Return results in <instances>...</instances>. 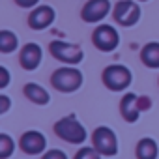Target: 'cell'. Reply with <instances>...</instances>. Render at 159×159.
I'll return each instance as SVG.
<instances>
[{"mask_svg":"<svg viewBox=\"0 0 159 159\" xmlns=\"http://www.w3.org/2000/svg\"><path fill=\"white\" fill-rule=\"evenodd\" d=\"M13 148H15V144L10 135H6V133L0 135V159H8L11 155Z\"/></svg>","mask_w":159,"mask_h":159,"instance_id":"17","label":"cell"},{"mask_svg":"<svg viewBox=\"0 0 159 159\" xmlns=\"http://www.w3.org/2000/svg\"><path fill=\"white\" fill-rule=\"evenodd\" d=\"M52 86L60 92H75L83 84V73L75 67H60L52 73Z\"/></svg>","mask_w":159,"mask_h":159,"instance_id":"2","label":"cell"},{"mask_svg":"<svg viewBox=\"0 0 159 159\" xmlns=\"http://www.w3.org/2000/svg\"><path fill=\"white\" fill-rule=\"evenodd\" d=\"M131 71L125 66H109L103 71V83L114 92L125 90L131 84Z\"/></svg>","mask_w":159,"mask_h":159,"instance_id":"3","label":"cell"},{"mask_svg":"<svg viewBox=\"0 0 159 159\" xmlns=\"http://www.w3.org/2000/svg\"><path fill=\"white\" fill-rule=\"evenodd\" d=\"M140 58L148 67H159V43L153 41V43L144 45V49L140 52Z\"/></svg>","mask_w":159,"mask_h":159,"instance_id":"14","label":"cell"},{"mask_svg":"<svg viewBox=\"0 0 159 159\" xmlns=\"http://www.w3.org/2000/svg\"><path fill=\"white\" fill-rule=\"evenodd\" d=\"M111 11L109 0H88L83 8V19L86 23H99Z\"/></svg>","mask_w":159,"mask_h":159,"instance_id":"8","label":"cell"},{"mask_svg":"<svg viewBox=\"0 0 159 159\" xmlns=\"http://www.w3.org/2000/svg\"><path fill=\"white\" fill-rule=\"evenodd\" d=\"M49 49H51V54L56 60L66 62V64H79L83 60V56H84L81 47L66 43V41H52Z\"/></svg>","mask_w":159,"mask_h":159,"instance_id":"6","label":"cell"},{"mask_svg":"<svg viewBox=\"0 0 159 159\" xmlns=\"http://www.w3.org/2000/svg\"><path fill=\"white\" fill-rule=\"evenodd\" d=\"M17 36L13 34V32H10V30H2L0 32V51L2 52H11V51H15L17 49Z\"/></svg>","mask_w":159,"mask_h":159,"instance_id":"16","label":"cell"},{"mask_svg":"<svg viewBox=\"0 0 159 159\" xmlns=\"http://www.w3.org/2000/svg\"><path fill=\"white\" fill-rule=\"evenodd\" d=\"M41 47L38 43H26L21 51V66L25 69H36L41 62Z\"/></svg>","mask_w":159,"mask_h":159,"instance_id":"12","label":"cell"},{"mask_svg":"<svg viewBox=\"0 0 159 159\" xmlns=\"http://www.w3.org/2000/svg\"><path fill=\"white\" fill-rule=\"evenodd\" d=\"M25 96L30 99V101H34V103H38V105H47L49 103V92L45 90V88H41L39 84H36V83H30V84H26L25 86Z\"/></svg>","mask_w":159,"mask_h":159,"instance_id":"13","label":"cell"},{"mask_svg":"<svg viewBox=\"0 0 159 159\" xmlns=\"http://www.w3.org/2000/svg\"><path fill=\"white\" fill-rule=\"evenodd\" d=\"M8 83H10V73H8V69L2 66V67H0V88H6Z\"/></svg>","mask_w":159,"mask_h":159,"instance_id":"20","label":"cell"},{"mask_svg":"<svg viewBox=\"0 0 159 159\" xmlns=\"http://www.w3.org/2000/svg\"><path fill=\"white\" fill-rule=\"evenodd\" d=\"M54 131L58 137H62L64 140L71 142V144H81L86 140V129L83 127V124H79V120L75 116H66L62 120L56 122Z\"/></svg>","mask_w":159,"mask_h":159,"instance_id":"1","label":"cell"},{"mask_svg":"<svg viewBox=\"0 0 159 159\" xmlns=\"http://www.w3.org/2000/svg\"><path fill=\"white\" fill-rule=\"evenodd\" d=\"M52 21H54V10L51 6H39V8H36L30 13V17H28V25L34 30H43V28L51 26Z\"/></svg>","mask_w":159,"mask_h":159,"instance_id":"9","label":"cell"},{"mask_svg":"<svg viewBox=\"0 0 159 159\" xmlns=\"http://www.w3.org/2000/svg\"><path fill=\"white\" fill-rule=\"evenodd\" d=\"M137 157L139 159H157V144L153 139H142L137 144Z\"/></svg>","mask_w":159,"mask_h":159,"instance_id":"15","label":"cell"},{"mask_svg":"<svg viewBox=\"0 0 159 159\" xmlns=\"http://www.w3.org/2000/svg\"><path fill=\"white\" fill-rule=\"evenodd\" d=\"M140 19V8L131 0H122L114 8V21L122 26H133Z\"/></svg>","mask_w":159,"mask_h":159,"instance_id":"7","label":"cell"},{"mask_svg":"<svg viewBox=\"0 0 159 159\" xmlns=\"http://www.w3.org/2000/svg\"><path fill=\"white\" fill-rule=\"evenodd\" d=\"M15 2H17L21 8H34L39 0H15Z\"/></svg>","mask_w":159,"mask_h":159,"instance_id":"22","label":"cell"},{"mask_svg":"<svg viewBox=\"0 0 159 159\" xmlns=\"http://www.w3.org/2000/svg\"><path fill=\"white\" fill-rule=\"evenodd\" d=\"M142 109H144V107L140 105V99H139L135 94H125L124 99H122V103H120L122 116H124L127 122H137Z\"/></svg>","mask_w":159,"mask_h":159,"instance_id":"11","label":"cell"},{"mask_svg":"<svg viewBox=\"0 0 159 159\" xmlns=\"http://www.w3.org/2000/svg\"><path fill=\"white\" fill-rule=\"evenodd\" d=\"M45 146H47V140L39 131H26L21 137V148L26 153H41Z\"/></svg>","mask_w":159,"mask_h":159,"instance_id":"10","label":"cell"},{"mask_svg":"<svg viewBox=\"0 0 159 159\" xmlns=\"http://www.w3.org/2000/svg\"><path fill=\"white\" fill-rule=\"evenodd\" d=\"M94 148L101 153V155H116L118 152V140L116 135L111 127H98L94 131Z\"/></svg>","mask_w":159,"mask_h":159,"instance_id":"4","label":"cell"},{"mask_svg":"<svg viewBox=\"0 0 159 159\" xmlns=\"http://www.w3.org/2000/svg\"><path fill=\"white\" fill-rule=\"evenodd\" d=\"M75 159H101V153L96 148H83V150H79Z\"/></svg>","mask_w":159,"mask_h":159,"instance_id":"18","label":"cell"},{"mask_svg":"<svg viewBox=\"0 0 159 159\" xmlns=\"http://www.w3.org/2000/svg\"><path fill=\"white\" fill-rule=\"evenodd\" d=\"M43 159H67V157H66V153L62 150H51V152H47L43 155Z\"/></svg>","mask_w":159,"mask_h":159,"instance_id":"19","label":"cell"},{"mask_svg":"<svg viewBox=\"0 0 159 159\" xmlns=\"http://www.w3.org/2000/svg\"><path fill=\"white\" fill-rule=\"evenodd\" d=\"M8 109H10V98L8 96H0V112H8Z\"/></svg>","mask_w":159,"mask_h":159,"instance_id":"21","label":"cell"},{"mask_svg":"<svg viewBox=\"0 0 159 159\" xmlns=\"http://www.w3.org/2000/svg\"><path fill=\"white\" fill-rule=\"evenodd\" d=\"M92 41L94 45L99 49V51H105V52H111L118 47L120 43V38H118V32L114 26L111 25H101L94 30V36H92Z\"/></svg>","mask_w":159,"mask_h":159,"instance_id":"5","label":"cell"}]
</instances>
